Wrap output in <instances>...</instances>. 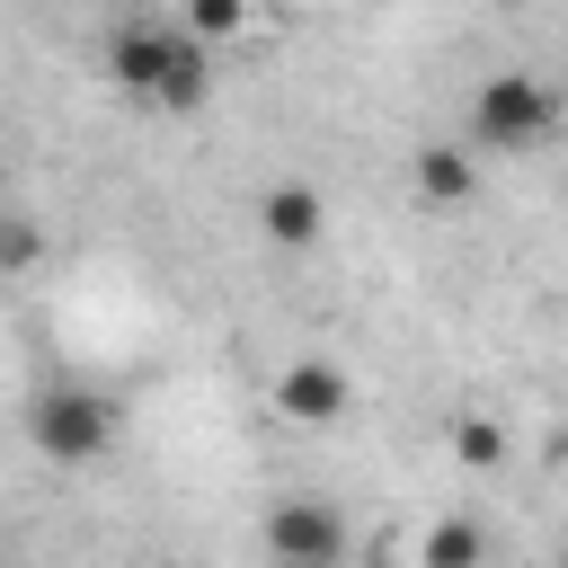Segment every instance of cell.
<instances>
[{
    "label": "cell",
    "mask_w": 568,
    "mask_h": 568,
    "mask_svg": "<svg viewBox=\"0 0 568 568\" xmlns=\"http://www.w3.org/2000/svg\"><path fill=\"white\" fill-rule=\"evenodd\" d=\"M266 550H275V568H337L346 559V524L320 497H284L266 515Z\"/></svg>",
    "instance_id": "cell-4"
},
{
    "label": "cell",
    "mask_w": 568,
    "mask_h": 568,
    "mask_svg": "<svg viewBox=\"0 0 568 568\" xmlns=\"http://www.w3.org/2000/svg\"><path fill=\"white\" fill-rule=\"evenodd\" d=\"M275 408H284V426H337V417L355 408V382H346L328 355H293V364L275 373Z\"/></svg>",
    "instance_id": "cell-5"
},
{
    "label": "cell",
    "mask_w": 568,
    "mask_h": 568,
    "mask_svg": "<svg viewBox=\"0 0 568 568\" xmlns=\"http://www.w3.org/2000/svg\"><path fill=\"white\" fill-rule=\"evenodd\" d=\"M453 453H462L470 470H497V462H506V426H488V417H462V426H453Z\"/></svg>",
    "instance_id": "cell-11"
},
{
    "label": "cell",
    "mask_w": 568,
    "mask_h": 568,
    "mask_svg": "<svg viewBox=\"0 0 568 568\" xmlns=\"http://www.w3.org/2000/svg\"><path fill=\"white\" fill-rule=\"evenodd\" d=\"M0 204H9V160H0Z\"/></svg>",
    "instance_id": "cell-12"
},
{
    "label": "cell",
    "mask_w": 568,
    "mask_h": 568,
    "mask_svg": "<svg viewBox=\"0 0 568 568\" xmlns=\"http://www.w3.org/2000/svg\"><path fill=\"white\" fill-rule=\"evenodd\" d=\"M408 186H417L426 204H462V195H470V151H462V142H426V151L408 160Z\"/></svg>",
    "instance_id": "cell-7"
},
{
    "label": "cell",
    "mask_w": 568,
    "mask_h": 568,
    "mask_svg": "<svg viewBox=\"0 0 568 568\" xmlns=\"http://www.w3.org/2000/svg\"><path fill=\"white\" fill-rule=\"evenodd\" d=\"M195 44H222V36H240L248 27V0H186V18H178Z\"/></svg>",
    "instance_id": "cell-9"
},
{
    "label": "cell",
    "mask_w": 568,
    "mask_h": 568,
    "mask_svg": "<svg viewBox=\"0 0 568 568\" xmlns=\"http://www.w3.org/2000/svg\"><path fill=\"white\" fill-rule=\"evenodd\" d=\"M106 80L160 115H195L213 98V44H195L186 27H151V18H124L106 36Z\"/></svg>",
    "instance_id": "cell-1"
},
{
    "label": "cell",
    "mask_w": 568,
    "mask_h": 568,
    "mask_svg": "<svg viewBox=\"0 0 568 568\" xmlns=\"http://www.w3.org/2000/svg\"><path fill=\"white\" fill-rule=\"evenodd\" d=\"M417 559H426V568H488V532L453 515V524H435V532H426V550H417Z\"/></svg>",
    "instance_id": "cell-8"
},
{
    "label": "cell",
    "mask_w": 568,
    "mask_h": 568,
    "mask_svg": "<svg viewBox=\"0 0 568 568\" xmlns=\"http://www.w3.org/2000/svg\"><path fill=\"white\" fill-rule=\"evenodd\" d=\"M550 89L532 80V71H497L479 98H470V142L479 151H532L541 133H550Z\"/></svg>",
    "instance_id": "cell-3"
},
{
    "label": "cell",
    "mask_w": 568,
    "mask_h": 568,
    "mask_svg": "<svg viewBox=\"0 0 568 568\" xmlns=\"http://www.w3.org/2000/svg\"><path fill=\"white\" fill-rule=\"evenodd\" d=\"M36 257H44V231H36L18 204H0V275H27Z\"/></svg>",
    "instance_id": "cell-10"
},
{
    "label": "cell",
    "mask_w": 568,
    "mask_h": 568,
    "mask_svg": "<svg viewBox=\"0 0 568 568\" xmlns=\"http://www.w3.org/2000/svg\"><path fill=\"white\" fill-rule=\"evenodd\" d=\"M27 444L44 462H98L115 444V399L89 390V382H44L27 399Z\"/></svg>",
    "instance_id": "cell-2"
},
{
    "label": "cell",
    "mask_w": 568,
    "mask_h": 568,
    "mask_svg": "<svg viewBox=\"0 0 568 568\" xmlns=\"http://www.w3.org/2000/svg\"><path fill=\"white\" fill-rule=\"evenodd\" d=\"M320 222H328V204H320L311 186H266V195H257V231H266L275 248H311Z\"/></svg>",
    "instance_id": "cell-6"
}]
</instances>
